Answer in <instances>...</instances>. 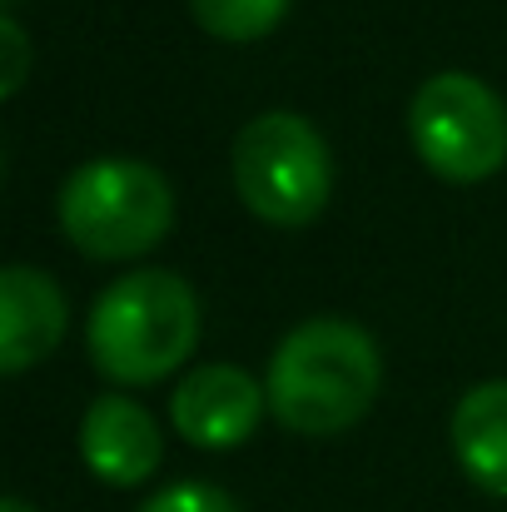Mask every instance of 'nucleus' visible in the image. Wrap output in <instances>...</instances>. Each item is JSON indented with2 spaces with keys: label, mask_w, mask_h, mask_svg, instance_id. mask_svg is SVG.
I'll return each mask as SVG.
<instances>
[{
  "label": "nucleus",
  "mask_w": 507,
  "mask_h": 512,
  "mask_svg": "<svg viewBox=\"0 0 507 512\" xmlns=\"http://www.w3.org/2000/svg\"><path fill=\"white\" fill-rule=\"evenodd\" d=\"M0 512H35V508H30V503H20V498H5V503H0Z\"/></svg>",
  "instance_id": "nucleus-13"
},
{
  "label": "nucleus",
  "mask_w": 507,
  "mask_h": 512,
  "mask_svg": "<svg viewBox=\"0 0 507 512\" xmlns=\"http://www.w3.org/2000/svg\"><path fill=\"white\" fill-rule=\"evenodd\" d=\"M189 10L219 40H259L289 15V0H189Z\"/></svg>",
  "instance_id": "nucleus-10"
},
{
  "label": "nucleus",
  "mask_w": 507,
  "mask_h": 512,
  "mask_svg": "<svg viewBox=\"0 0 507 512\" xmlns=\"http://www.w3.org/2000/svg\"><path fill=\"white\" fill-rule=\"evenodd\" d=\"M234 189L249 214L279 229L314 224L334 189V160L324 135L289 110L249 120L234 140Z\"/></svg>",
  "instance_id": "nucleus-4"
},
{
  "label": "nucleus",
  "mask_w": 507,
  "mask_h": 512,
  "mask_svg": "<svg viewBox=\"0 0 507 512\" xmlns=\"http://www.w3.org/2000/svg\"><path fill=\"white\" fill-rule=\"evenodd\" d=\"M90 358L110 383H160L199 343V299L169 269L125 274L90 309Z\"/></svg>",
  "instance_id": "nucleus-2"
},
{
  "label": "nucleus",
  "mask_w": 507,
  "mask_h": 512,
  "mask_svg": "<svg viewBox=\"0 0 507 512\" xmlns=\"http://www.w3.org/2000/svg\"><path fill=\"white\" fill-rule=\"evenodd\" d=\"M453 448L463 473L493 493L507 498V378L478 383L453 408Z\"/></svg>",
  "instance_id": "nucleus-9"
},
{
  "label": "nucleus",
  "mask_w": 507,
  "mask_h": 512,
  "mask_svg": "<svg viewBox=\"0 0 507 512\" xmlns=\"http://www.w3.org/2000/svg\"><path fill=\"white\" fill-rule=\"evenodd\" d=\"M60 224L90 259H140L169 234L174 194L145 160H90L60 189Z\"/></svg>",
  "instance_id": "nucleus-3"
},
{
  "label": "nucleus",
  "mask_w": 507,
  "mask_h": 512,
  "mask_svg": "<svg viewBox=\"0 0 507 512\" xmlns=\"http://www.w3.org/2000/svg\"><path fill=\"white\" fill-rule=\"evenodd\" d=\"M65 339V294L50 274L10 264L0 274V368L25 373Z\"/></svg>",
  "instance_id": "nucleus-8"
},
{
  "label": "nucleus",
  "mask_w": 507,
  "mask_h": 512,
  "mask_svg": "<svg viewBox=\"0 0 507 512\" xmlns=\"http://www.w3.org/2000/svg\"><path fill=\"white\" fill-rule=\"evenodd\" d=\"M0 35H5V80H0V95H15L20 80H25V65H30V45H25V30L15 25V15L0 20Z\"/></svg>",
  "instance_id": "nucleus-12"
},
{
  "label": "nucleus",
  "mask_w": 507,
  "mask_h": 512,
  "mask_svg": "<svg viewBox=\"0 0 507 512\" xmlns=\"http://www.w3.org/2000/svg\"><path fill=\"white\" fill-rule=\"evenodd\" d=\"M140 512H239V503L214 483H174L165 493H155Z\"/></svg>",
  "instance_id": "nucleus-11"
},
{
  "label": "nucleus",
  "mask_w": 507,
  "mask_h": 512,
  "mask_svg": "<svg viewBox=\"0 0 507 512\" xmlns=\"http://www.w3.org/2000/svg\"><path fill=\"white\" fill-rule=\"evenodd\" d=\"M383 363L373 339L348 319H309L289 329L269 358V413L294 433H343L378 393Z\"/></svg>",
  "instance_id": "nucleus-1"
},
{
  "label": "nucleus",
  "mask_w": 507,
  "mask_h": 512,
  "mask_svg": "<svg viewBox=\"0 0 507 512\" xmlns=\"http://www.w3.org/2000/svg\"><path fill=\"white\" fill-rule=\"evenodd\" d=\"M160 453H165L160 448V428H155V418L140 403H130L120 393H105V398H95L85 408V418H80V458H85V468L100 483L135 488V483H145L160 468Z\"/></svg>",
  "instance_id": "nucleus-7"
},
{
  "label": "nucleus",
  "mask_w": 507,
  "mask_h": 512,
  "mask_svg": "<svg viewBox=\"0 0 507 512\" xmlns=\"http://www.w3.org/2000/svg\"><path fill=\"white\" fill-rule=\"evenodd\" d=\"M264 408H269V393L234 363L194 368L169 398V418H174L179 438L194 448H209V453L239 448L259 428Z\"/></svg>",
  "instance_id": "nucleus-6"
},
{
  "label": "nucleus",
  "mask_w": 507,
  "mask_h": 512,
  "mask_svg": "<svg viewBox=\"0 0 507 512\" xmlns=\"http://www.w3.org/2000/svg\"><path fill=\"white\" fill-rule=\"evenodd\" d=\"M413 145L438 179L478 184L507 165V105L463 70H443L423 80L408 110Z\"/></svg>",
  "instance_id": "nucleus-5"
}]
</instances>
